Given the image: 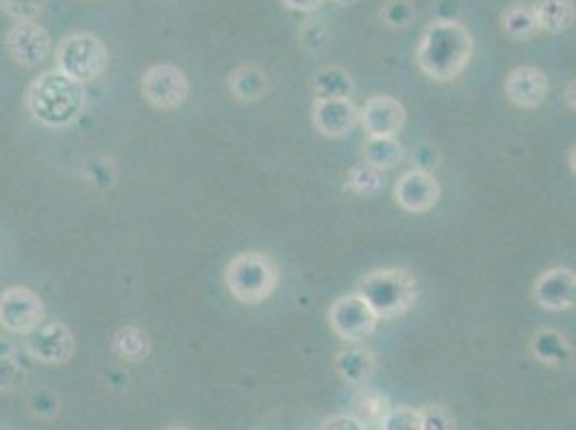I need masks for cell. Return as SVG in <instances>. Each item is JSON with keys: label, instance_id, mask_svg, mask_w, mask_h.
I'll use <instances>...</instances> for the list:
<instances>
[{"label": "cell", "instance_id": "obj_1", "mask_svg": "<svg viewBox=\"0 0 576 430\" xmlns=\"http://www.w3.org/2000/svg\"><path fill=\"white\" fill-rule=\"evenodd\" d=\"M471 57L474 37L458 20L430 22L417 43V67L437 82L456 80L467 69Z\"/></svg>", "mask_w": 576, "mask_h": 430}, {"label": "cell", "instance_id": "obj_2", "mask_svg": "<svg viewBox=\"0 0 576 430\" xmlns=\"http://www.w3.org/2000/svg\"><path fill=\"white\" fill-rule=\"evenodd\" d=\"M87 103L85 84L64 76L59 69L43 71L27 91V106L32 117L46 128H69L78 121Z\"/></svg>", "mask_w": 576, "mask_h": 430}, {"label": "cell", "instance_id": "obj_3", "mask_svg": "<svg viewBox=\"0 0 576 430\" xmlns=\"http://www.w3.org/2000/svg\"><path fill=\"white\" fill-rule=\"evenodd\" d=\"M357 296L366 299V303L375 310L379 319L389 321L414 308L417 299V280L407 269H375L359 280Z\"/></svg>", "mask_w": 576, "mask_h": 430}, {"label": "cell", "instance_id": "obj_4", "mask_svg": "<svg viewBox=\"0 0 576 430\" xmlns=\"http://www.w3.org/2000/svg\"><path fill=\"white\" fill-rule=\"evenodd\" d=\"M228 293L246 306H257L276 293L280 269L265 252H241L225 269Z\"/></svg>", "mask_w": 576, "mask_h": 430}, {"label": "cell", "instance_id": "obj_5", "mask_svg": "<svg viewBox=\"0 0 576 430\" xmlns=\"http://www.w3.org/2000/svg\"><path fill=\"white\" fill-rule=\"evenodd\" d=\"M108 67V50L93 33H71L57 48V69L80 84L93 82Z\"/></svg>", "mask_w": 576, "mask_h": 430}, {"label": "cell", "instance_id": "obj_6", "mask_svg": "<svg viewBox=\"0 0 576 430\" xmlns=\"http://www.w3.org/2000/svg\"><path fill=\"white\" fill-rule=\"evenodd\" d=\"M142 98L158 110H177L190 96V82L181 67L160 63L149 67L140 80Z\"/></svg>", "mask_w": 576, "mask_h": 430}, {"label": "cell", "instance_id": "obj_7", "mask_svg": "<svg viewBox=\"0 0 576 430\" xmlns=\"http://www.w3.org/2000/svg\"><path fill=\"white\" fill-rule=\"evenodd\" d=\"M329 328L347 342H359L368 338L379 326V317L357 293L336 299L327 310Z\"/></svg>", "mask_w": 576, "mask_h": 430}, {"label": "cell", "instance_id": "obj_8", "mask_svg": "<svg viewBox=\"0 0 576 430\" xmlns=\"http://www.w3.org/2000/svg\"><path fill=\"white\" fill-rule=\"evenodd\" d=\"M46 319L41 298L27 287H11L0 293V328L9 333L27 336Z\"/></svg>", "mask_w": 576, "mask_h": 430}, {"label": "cell", "instance_id": "obj_9", "mask_svg": "<svg viewBox=\"0 0 576 430\" xmlns=\"http://www.w3.org/2000/svg\"><path fill=\"white\" fill-rule=\"evenodd\" d=\"M27 351L41 364H67L76 353V338L61 321H43L27 333Z\"/></svg>", "mask_w": 576, "mask_h": 430}, {"label": "cell", "instance_id": "obj_10", "mask_svg": "<svg viewBox=\"0 0 576 430\" xmlns=\"http://www.w3.org/2000/svg\"><path fill=\"white\" fill-rule=\"evenodd\" d=\"M4 46L18 66H41L52 54V37L34 20L16 22L7 33Z\"/></svg>", "mask_w": 576, "mask_h": 430}, {"label": "cell", "instance_id": "obj_11", "mask_svg": "<svg viewBox=\"0 0 576 430\" xmlns=\"http://www.w3.org/2000/svg\"><path fill=\"white\" fill-rule=\"evenodd\" d=\"M441 199L439 181L433 172L407 170L394 186V200L407 213H428Z\"/></svg>", "mask_w": 576, "mask_h": 430}, {"label": "cell", "instance_id": "obj_12", "mask_svg": "<svg viewBox=\"0 0 576 430\" xmlns=\"http://www.w3.org/2000/svg\"><path fill=\"white\" fill-rule=\"evenodd\" d=\"M538 306L550 312L570 310L576 299V276L568 267H553L543 271L532 289Z\"/></svg>", "mask_w": 576, "mask_h": 430}, {"label": "cell", "instance_id": "obj_13", "mask_svg": "<svg viewBox=\"0 0 576 430\" xmlns=\"http://www.w3.org/2000/svg\"><path fill=\"white\" fill-rule=\"evenodd\" d=\"M359 123L368 136L396 138L407 123V110L396 98L375 96L359 108Z\"/></svg>", "mask_w": 576, "mask_h": 430}, {"label": "cell", "instance_id": "obj_14", "mask_svg": "<svg viewBox=\"0 0 576 430\" xmlns=\"http://www.w3.org/2000/svg\"><path fill=\"white\" fill-rule=\"evenodd\" d=\"M312 123L322 136L340 138L359 123V108L351 98H317L312 103Z\"/></svg>", "mask_w": 576, "mask_h": 430}, {"label": "cell", "instance_id": "obj_15", "mask_svg": "<svg viewBox=\"0 0 576 430\" xmlns=\"http://www.w3.org/2000/svg\"><path fill=\"white\" fill-rule=\"evenodd\" d=\"M504 89L516 108L536 110L545 103L548 96V78L538 67L520 66L508 73Z\"/></svg>", "mask_w": 576, "mask_h": 430}, {"label": "cell", "instance_id": "obj_16", "mask_svg": "<svg viewBox=\"0 0 576 430\" xmlns=\"http://www.w3.org/2000/svg\"><path fill=\"white\" fill-rule=\"evenodd\" d=\"M334 368L347 383L359 388V386H366V381L375 374L377 360H375V353L366 347H349L338 351Z\"/></svg>", "mask_w": 576, "mask_h": 430}, {"label": "cell", "instance_id": "obj_17", "mask_svg": "<svg viewBox=\"0 0 576 430\" xmlns=\"http://www.w3.org/2000/svg\"><path fill=\"white\" fill-rule=\"evenodd\" d=\"M228 89L230 93L239 101L252 103V101L262 100L269 91V78L262 69L257 66L237 67L230 76H228Z\"/></svg>", "mask_w": 576, "mask_h": 430}, {"label": "cell", "instance_id": "obj_18", "mask_svg": "<svg viewBox=\"0 0 576 430\" xmlns=\"http://www.w3.org/2000/svg\"><path fill=\"white\" fill-rule=\"evenodd\" d=\"M534 7L538 29L550 34L564 33L575 22V2L573 0H538Z\"/></svg>", "mask_w": 576, "mask_h": 430}, {"label": "cell", "instance_id": "obj_19", "mask_svg": "<svg viewBox=\"0 0 576 430\" xmlns=\"http://www.w3.org/2000/svg\"><path fill=\"white\" fill-rule=\"evenodd\" d=\"M532 353L546 366H564L573 362V347L555 330H540L532 338Z\"/></svg>", "mask_w": 576, "mask_h": 430}, {"label": "cell", "instance_id": "obj_20", "mask_svg": "<svg viewBox=\"0 0 576 430\" xmlns=\"http://www.w3.org/2000/svg\"><path fill=\"white\" fill-rule=\"evenodd\" d=\"M501 29L514 41H529L540 31L534 7L527 2H514L501 13Z\"/></svg>", "mask_w": 576, "mask_h": 430}, {"label": "cell", "instance_id": "obj_21", "mask_svg": "<svg viewBox=\"0 0 576 430\" xmlns=\"http://www.w3.org/2000/svg\"><path fill=\"white\" fill-rule=\"evenodd\" d=\"M112 349L126 362H142L151 353V338L136 326H126L115 333Z\"/></svg>", "mask_w": 576, "mask_h": 430}, {"label": "cell", "instance_id": "obj_22", "mask_svg": "<svg viewBox=\"0 0 576 430\" xmlns=\"http://www.w3.org/2000/svg\"><path fill=\"white\" fill-rule=\"evenodd\" d=\"M405 151L396 138L385 136H368L364 142V162L375 166L379 170H389L403 162Z\"/></svg>", "mask_w": 576, "mask_h": 430}, {"label": "cell", "instance_id": "obj_23", "mask_svg": "<svg viewBox=\"0 0 576 430\" xmlns=\"http://www.w3.org/2000/svg\"><path fill=\"white\" fill-rule=\"evenodd\" d=\"M385 170H379L375 166L359 162L351 166L347 174V190L361 199H377L385 190Z\"/></svg>", "mask_w": 576, "mask_h": 430}, {"label": "cell", "instance_id": "obj_24", "mask_svg": "<svg viewBox=\"0 0 576 430\" xmlns=\"http://www.w3.org/2000/svg\"><path fill=\"white\" fill-rule=\"evenodd\" d=\"M315 93L317 98H351L352 84L351 73L345 67L331 66L320 69L315 76Z\"/></svg>", "mask_w": 576, "mask_h": 430}, {"label": "cell", "instance_id": "obj_25", "mask_svg": "<svg viewBox=\"0 0 576 430\" xmlns=\"http://www.w3.org/2000/svg\"><path fill=\"white\" fill-rule=\"evenodd\" d=\"M379 20L391 31H405L416 20V7L411 0H387L379 11Z\"/></svg>", "mask_w": 576, "mask_h": 430}, {"label": "cell", "instance_id": "obj_26", "mask_svg": "<svg viewBox=\"0 0 576 430\" xmlns=\"http://www.w3.org/2000/svg\"><path fill=\"white\" fill-rule=\"evenodd\" d=\"M329 39H331V31H329V24L322 18H308V20L301 22L299 41H301V48L306 52L319 54L329 46Z\"/></svg>", "mask_w": 576, "mask_h": 430}, {"label": "cell", "instance_id": "obj_27", "mask_svg": "<svg viewBox=\"0 0 576 430\" xmlns=\"http://www.w3.org/2000/svg\"><path fill=\"white\" fill-rule=\"evenodd\" d=\"M359 394L355 398V404L361 413L359 420H373V422H379L385 416V411L389 409V402L387 397L381 394L379 390L375 388H366V386H359Z\"/></svg>", "mask_w": 576, "mask_h": 430}, {"label": "cell", "instance_id": "obj_28", "mask_svg": "<svg viewBox=\"0 0 576 430\" xmlns=\"http://www.w3.org/2000/svg\"><path fill=\"white\" fill-rule=\"evenodd\" d=\"M379 430H421L419 409L414 407H389L379 420Z\"/></svg>", "mask_w": 576, "mask_h": 430}, {"label": "cell", "instance_id": "obj_29", "mask_svg": "<svg viewBox=\"0 0 576 430\" xmlns=\"http://www.w3.org/2000/svg\"><path fill=\"white\" fill-rule=\"evenodd\" d=\"M421 430H454V416L441 404H426L419 409Z\"/></svg>", "mask_w": 576, "mask_h": 430}, {"label": "cell", "instance_id": "obj_30", "mask_svg": "<svg viewBox=\"0 0 576 430\" xmlns=\"http://www.w3.org/2000/svg\"><path fill=\"white\" fill-rule=\"evenodd\" d=\"M43 2L46 0H0V9L16 22H29L41 13Z\"/></svg>", "mask_w": 576, "mask_h": 430}, {"label": "cell", "instance_id": "obj_31", "mask_svg": "<svg viewBox=\"0 0 576 430\" xmlns=\"http://www.w3.org/2000/svg\"><path fill=\"white\" fill-rule=\"evenodd\" d=\"M24 381V372L18 358H0V392H11Z\"/></svg>", "mask_w": 576, "mask_h": 430}, {"label": "cell", "instance_id": "obj_32", "mask_svg": "<svg viewBox=\"0 0 576 430\" xmlns=\"http://www.w3.org/2000/svg\"><path fill=\"white\" fill-rule=\"evenodd\" d=\"M414 162H416L417 170L433 172L441 164V153H439V149L435 144L419 142V144H416V149H414Z\"/></svg>", "mask_w": 576, "mask_h": 430}, {"label": "cell", "instance_id": "obj_33", "mask_svg": "<svg viewBox=\"0 0 576 430\" xmlns=\"http://www.w3.org/2000/svg\"><path fill=\"white\" fill-rule=\"evenodd\" d=\"M320 430H368L366 429V422L359 420L357 416H349V413H338V416H331L327 418Z\"/></svg>", "mask_w": 576, "mask_h": 430}, {"label": "cell", "instance_id": "obj_34", "mask_svg": "<svg viewBox=\"0 0 576 430\" xmlns=\"http://www.w3.org/2000/svg\"><path fill=\"white\" fill-rule=\"evenodd\" d=\"M325 0H282V4L290 11H299V13H315Z\"/></svg>", "mask_w": 576, "mask_h": 430}, {"label": "cell", "instance_id": "obj_35", "mask_svg": "<svg viewBox=\"0 0 576 430\" xmlns=\"http://www.w3.org/2000/svg\"><path fill=\"white\" fill-rule=\"evenodd\" d=\"M16 356V347L11 340H7L4 336H0V358H13Z\"/></svg>", "mask_w": 576, "mask_h": 430}, {"label": "cell", "instance_id": "obj_36", "mask_svg": "<svg viewBox=\"0 0 576 430\" xmlns=\"http://www.w3.org/2000/svg\"><path fill=\"white\" fill-rule=\"evenodd\" d=\"M331 2H336V4H340V7H351V4L359 2V0H331Z\"/></svg>", "mask_w": 576, "mask_h": 430}, {"label": "cell", "instance_id": "obj_37", "mask_svg": "<svg viewBox=\"0 0 576 430\" xmlns=\"http://www.w3.org/2000/svg\"><path fill=\"white\" fill-rule=\"evenodd\" d=\"M166 430H190V429H186V427H168V429Z\"/></svg>", "mask_w": 576, "mask_h": 430}]
</instances>
